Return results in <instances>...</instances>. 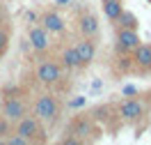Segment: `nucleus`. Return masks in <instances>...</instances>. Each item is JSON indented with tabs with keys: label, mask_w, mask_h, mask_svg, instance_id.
Masks as SVG:
<instances>
[{
	"label": "nucleus",
	"mask_w": 151,
	"mask_h": 145,
	"mask_svg": "<svg viewBox=\"0 0 151 145\" xmlns=\"http://www.w3.org/2000/svg\"><path fill=\"white\" fill-rule=\"evenodd\" d=\"M57 113H60V106H57L55 97H50V95L39 97L37 106H35V115H37V120H44V122H55V120H57Z\"/></svg>",
	"instance_id": "nucleus-1"
},
{
	"label": "nucleus",
	"mask_w": 151,
	"mask_h": 145,
	"mask_svg": "<svg viewBox=\"0 0 151 145\" xmlns=\"http://www.w3.org/2000/svg\"><path fill=\"white\" fill-rule=\"evenodd\" d=\"M140 44V37L135 28H119V35H117V51L119 53H128Z\"/></svg>",
	"instance_id": "nucleus-2"
},
{
	"label": "nucleus",
	"mask_w": 151,
	"mask_h": 145,
	"mask_svg": "<svg viewBox=\"0 0 151 145\" xmlns=\"http://www.w3.org/2000/svg\"><path fill=\"white\" fill-rule=\"evenodd\" d=\"M41 129H39V122H37V117H30V115H23L19 120V127H16V134L19 136H25V138H35V136L39 134Z\"/></svg>",
	"instance_id": "nucleus-3"
},
{
	"label": "nucleus",
	"mask_w": 151,
	"mask_h": 145,
	"mask_svg": "<svg viewBox=\"0 0 151 145\" xmlns=\"http://www.w3.org/2000/svg\"><path fill=\"white\" fill-rule=\"evenodd\" d=\"M37 78L41 83H55L60 81V67L55 62H41L37 69Z\"/></svg>",
	"instance_id": "nucleus-4"
},
{
	"label": "nucleus",
	"mask_w": 151,
	"mask_h": 145,
	"mask_svg": "<svg viewBox=\"0 0 151 145\" xmlns=\"http://www.w3.org/2000/svg\"><path fill=\"white\" fill-rule=\"evenodd\" d=\"M2 113L7 120H21V117L25 115V104L21 101V99H7L5 101V106H2Z\"/></svg>",
	"instance_id": "nucleus-5"
},
{
	"label": "nucleus",
	"mask_w": 151,
	"mask_h": 145,
	"mask_svg": "<svg viewBox=\"0 0 151 145\" xmlns=\"http://www.w3.org/2000/svg\"><path fill=\"white\" fill-rule=\"evenodd\" d=\"M133 60L142 69H149L151 67V44H137L133 48Z\"/></svg>",
	"instance_id": "nucleus-6"
},
{
	"label": "nucleus",
	"mask_w": 151,
	"mask_h": 145,
	"mask_svg": "<svg viewBox=\"0 0 151 145\" xmlns=\"http://www.w3.org/2000/svg\"><path fill=\"white\" fill-rule=\"evenodd\" d=\"M122 115L126 117V120H137V117L144 113V106H142V101H137V99H128V101H124L122 104Z\"/></svg>",
	"instance_id": "nucleus-7"
},
{
	"label": "nucleus",
	"mask_w": 151,
	"mask_h": 145,
	"mask_svg": "<svg viewBox=\"0 0 151 145\" xmlns=\"http://www.w3.org/2000/svg\"><path fill=\"white\" fill-rule=\"evenodd\" d=\"M76 53H78V58H80V62H83V65H89V62L94 60L96 48H94V44L89 42V37H85L83 42H78V46H76Z\"/></svg>",
	"instance_id": "nucleus-8"
},
{
	"label": "nucleus",
	"mask_w": 151,
	"mask_h": 145,
	"mask_svg": "<svg viewBox=\"0 0 151 145\" xmlns=\"http://www.w3.org/2000/svg\"><path fill=\"white\" fill-rule=\"evenodd\" d=\"M30 44H32L35 51H39V53L46 51L48 44H50V42H48V32L44 28H32L30 30Z\"/></svg>",
	"instance_id": "nucleus-9"
},
{
	"label": "nucleus",
	"mask_w": 151,
	"mask_h": 145,
	"mask_svg": "<svg viewBox=\"0 0 151 145\" xmlns=\"http://www.w3.org/2000/svg\"><path fill=\"white\" fill-rule=\"evenodd\" d=\"M41 21H44V30H46V32H62V30H64V21H62V16L55 14V12H46Z\"/></svg>",
	"instance_id": "nucleus-10"
},
{
	"label": "nucleus",
	"mask_w": 151,
	"mask_h": 145,
	"mask_svg": "<svg viewBox=\"0 0 151 145\" xmlns=\"http://www.w3.org/2000/svg\"><path fill=\"white\" fill-rule=\"evenodd\" d=\"M80 32H83L85 37H94L96 32H99V21H96V16H92V14L80 16Z\"/></svg>",
	"instance_id": "nucleus-11"
},
{
	"label": "nucleus",
	"mask_w": 151,
	"mask_h": 145,
	"mask_svg": "<svg viewBox=\"0 0 151 145\" xmlns=\"http://www.w3.org/2000/svg\"><path fill=\"white\" fill-rule=\"evenodd\" d=\"M89 131H92V125H89V120H85V117H78V120L73 122V127H71V134H73L78 141L87 138Z\"/></svg>",
	"instance_id": "nucleus-12"
},
{
	"label": "nucleus",
	"mask_w": 151,
	"mask_h": 145,
	"mask_svg": "<svg viewBox=\"0 0 151 145\" xmlns=\"http://www.w3.org/2000/svg\"><path fill=\"white\" fill-rule=\"evenodd\" d=\"M122 0H103V12L110 21H114L119 14H122Z\"/></svg>",
	"instance_id": "nucleus-13"
},
{
	"label": "nucleus",
	"mask_w": 151,
	"mask_h": 145,
	"mask_svg": "<svg viewBox=\"0 0 151 145\" xmlns=\"http://www.w3.org/2000/svg\"><path fill=\"white\" fill-rule=\"evenodd\" d=\"M62 62H64L66 67H80L83 62H80V58H78V53H76V46H69L64 48V53H62Z\"/></svg>",
	"instance_id": "nucleus-14"
},
{
	"label": "nucleus",
	"mask_w": 151,
	"mask_h": 145,
	"mask_svg": "<svg viewBox=\"0 0 151 145\" xmlns=\"http://www.w3.org/2000/svg\"><path fill=\"white\" fill-rule=\"evenodd\" d=\"M114 21H119V26H122V28H135V26H137L135 14H131V12H126V9H122V14H119Z\"/></svg>",
	"instance_id": "nucleus-15"
},
{
	"label": "nucleus",
	"mask_w": 151,
	"mask_h": 145,
	"mask_svg": "<svg viewBox=\"0 0 151 145\" xmlns=\"http://www.w3.org/2000/svg\"><path fill=\"white\" fill-rule=\"evenodd\" d=\"M0 143H7V145H28V143H32V141H30V138H25V136L14 134V136H9V138H2Z\"/></svg>",
	"instance_id": "nucleus-16"
},
{
	"label": "nucleus",
	"mask_w": 151,
	"mask_h": 145,
	"mask_svg": "<svg viewBox=\"0 0 151 145\" xmlns=\"http://www.w3.org/2000/svg\"><path fill=\"white\" fill-rule=\"evenodd\" d=\"M122 95L124 97H135V95H137V87H135V85H124L122 87Z\"/></svg>",
	"instance_id": "nucleus-17"
},
{
	"label": "nucleus",
	"mask_w": 151,
	"mask_h": 145,
	"mask_svg": "<svg viewBox=\"0 0 151 145\" xmlns=\"http://www.w3.org/2000/svg\"><path fill=\"white\" fill-rule=\"evenodd\" d=\"M69 106H71V108H80V106H85V97H76V99H71V101H69Z\"/></svg>",
	"instance_id": "nucleus-18"
},
{
	"label": "nucleus",
	"mask_w": 151,
	"mask_h": 145,
	"mask_svg": "<svg viewBox=\"0 0 151 145\" xmlns=\"http://www.w3.org/2000/svg\"><path fill=\"white\" fill-rule=\"evenodd\" d=\"M5 46H7V32L0 30V51H5Z\"/></svg>",
	"instance_id": "nucleus-19"
},
{
	"label": "nucleus",
	"mask_w": 151,
	"mask_h": 145,
	"mask_svg": "<svg viewBox=\"0 0 151 145\" xmlns=\"http://www.w3.org/2000/svg\"><path fill=\"white\" fill-rule=\"evenodd\" d=\"M28 21L32 23V21H37V14H32V12H28Z\"/></svg>",
	"instance_id": "nucleus-20"
},
{
	"label": "nucleus",
	"mask_w": 151,
	"mask_h": 145,
	"mask_svg": "<svg viewBox=\"0 0 151 145\" xmlns=\"http://www.w3.org/2000/svg\"><path fill=\"white\" fill-rule=\"evenodd\" d=\"M71 0H57V5H69Z\"/></svg>",
	"instance_id": "nucleus-21"
},
{
	"label": "nucleus",
	"mask_w": 151,
	"mask_h": 145,
	"mask_svg": "<svg viewBox=\"0 0 151 145\" xmlns=\"http://www.w3.org/2000/svg\"><path fill=\"white\" fill-rule=\"evenodd\" d=\"M149 69H151V67H149Z\"/></svg>",
	"instance_id": "nucleus-22"
}]
</instances>
